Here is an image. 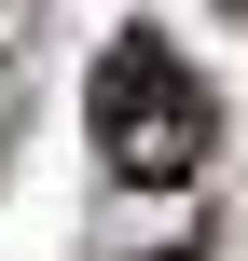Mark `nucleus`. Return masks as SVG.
Here are the masks:
<instances>
[{
	"label": "nucleus",
	"mask_w": 248,
	"mask_h": 261,
	"mask_svg": "<svg viewBox=\"0 0 248 261\" xmlns=\"http://www.w3.org/2000/svg\"><path fill=\"white\" fill-rule=\"evenodd\" d=\"M221 14H248V0H221Z\"/></svg>",
	"instance_id": "2"
},
{
	"label": "nucleus",
	"mask_w": 248,
	"mask_h": 261,
	"mask_svg": "<svg viewBox=\"0 0 248 261\" xmlns=\"http://www.w3.org/2000/svg\"><path fill=\"white\" fill-rule=\"evenodd\" d=\"M97 151L124 165V179H193L207 165V138H221V110H207V83L179 69V41H152V28H124L110 55H97Z\"/></svg>",
	"instance_id": "1"
}]
</instances>
